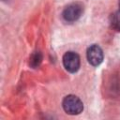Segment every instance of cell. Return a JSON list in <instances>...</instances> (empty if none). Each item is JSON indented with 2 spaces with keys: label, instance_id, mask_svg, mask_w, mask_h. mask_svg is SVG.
<instances>
[{
  "label": "cell",
  "instance_id": "cell-1",
  "mask_svg": "<svg viewBox=\"0 0 120 120\" xmlns=\"http://www.w3.org/2000/svg\"><path fill=\"white\" fill-rule=\"evenodd\" d=\"M62 106L64 111L71 115L79 114L83 110V104L82 100L74 95H68L65 97L62 102Z\"/></svg>",
  "mask_w": 120,
  "mask_h": 120
},
{
  "label": "cell",
  "instance_id": "cell-2",
  "mask_svg": "<svg viewBox=\"0 0 120 120\" xmlns=\"http://www.w3.org/2000/svg\"><path fill=\"white\" fill-rule=\"evenodd\" d=\"M83 12V7L81 3H71L69 5H68L62 13V16L64 18V20L66 22H72L77 21L82 14Z\"/></svg>",
  "mask_w": 120,
  "mask_h": 120
},
{
  "label": "cell",
  "instance_id": "cell-3",
  "mask_svg": "<svg viewBox=\"0 0 120 120\" xmlns=\"http://www.w3.org/2000/svg\"><path fill=\"white\" fill-rule=\"evenodd\" d=\"M63 64L68 71L74 73L80 68V57L74 52H68L63 56Z\"/></svg>",
  "mask_w": 120,
  "mask_h": 120
},
{
  "label": "cell",
  "instance_id": "cell-4",
  "mask_svg": "<svg viewBox=\"0 0 120 120\" xmlns=\"http://www.w3.org/2000/svg\"><path fill=\"white\" fill-rule=\"evenodd\" d=\"M87 60L92 66H98L103 61V52L98 45H91L87 49Z\"/></svg>",
  "mask_w": 120,
  "mask_h": 120
},
{
  "label": "cell",
  "instance_id": "cell-5",
  "mask_svg": "<svg viewBox=\"0 0 120 120\" xmlns=\"http://www.w3.org/2000/svg\"><path fill=\"white\" fill-rule=\"evenodd\" d=\"M41 61H42V54H41V52H35L31 55V57H30L29 64H30V66L32 68H37V67H38L40 65Z\"/></svg>",
  "mask_w": 120,
  "mask_h": 120
},
{
  "label": "cell",
  "instance_id": "cell-6",
  "mask_svg": "<svg viewBox=\"0 0 120 120\" xmlns=\"http://www.w3.org/2000/svg\"><path fill=\"white\" fill-rule=\"evenodd\" d=\"M111 25L115 31L120 32V9L114 12L111 18Z\"/></svg>",
  "mask_w": 120,
  "mask_h": 120
},
{
  "label": "cell",
  "instance_id": "cell-7",
  "mask_svg": "<svg viewBox=\"0 0 120 120\" xmlns=\"http://www.w3.org/2000/svg\"><path fill=\"white\" fill-rule=\"evenodd\" d=\"M118 4H119V8H120V0H119V2H118Z\"/></svg>",
  "mask_w": 120,
  "mask_h": 120
}]
</instances>
